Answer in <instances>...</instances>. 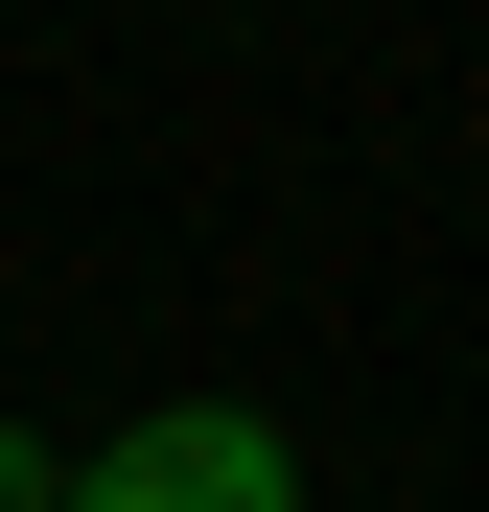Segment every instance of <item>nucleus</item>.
I'll return each mask as SVG.
<instances>
[{
  "instance_id": "nucleus-1",
  "label": "nucleus",
  "mask_w": 489,
  "mask_h": 512,
  "mask_svg": "<svg viewBox=\"0 0 489 512\" xmlns=\"http://www.w3.org/2000/svg\"><path fill=\"white\" fill-rule=\"evenodd\" d=\"M94 466H117V489H163V512H303V443H280L257 396H140Z\"/></svg>"
},
{
  "instance_id": "nucleus-3",
  "label": "nucleus",
  "mask_w": 489,
  "mask_h": 512,
  "mask_svg": "<svg viewBox=\"0 0 489 512\" xmlns=\"http://www.w3.org/2000/svg\"><path fill=\"white\" fill-rule=\"evenodd\" d=\"M70 512H163V489H117V466H70Z\"/></svg>"
},
{
  "instance_id": "nucleus-2",
  "label": "nucleus",
  "mask_w": 489,
  "mask_h": 512,
  "mask_svg": "<svg viewBox=\"0 0 489 512\" xmlns=\"http://www.w3.org/2000/svg\"><path fill=\"white\" fill-rule=\"evenodd\" d=\"M0 512H70V466H47V443H24V419H0Z\"/></svg>"
}]
</instances>
